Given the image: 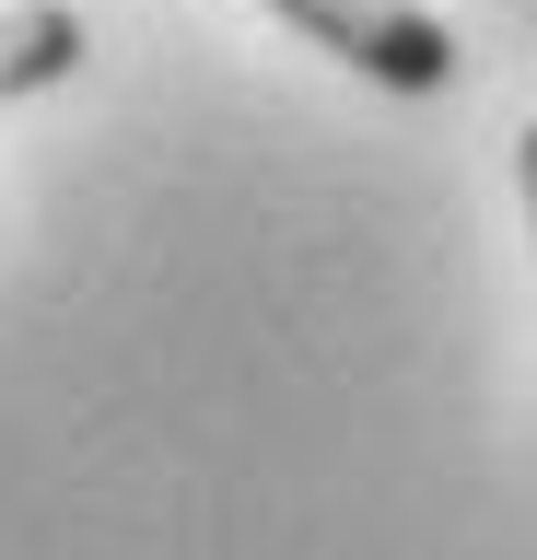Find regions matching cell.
<instances>
[{
	"label": "cell",
	"instance_id": "cell-1",
	"mask_svg": "<svg viewBox=\"0 0 537 560\" xmlns=\"http://www.w3.org/2000/svg\"><path fill=\"white\" fill-rule=\"evenodd\" d=\"M292 35H316L327 59H351L362 82H386V94H444L456 82V24L432 12V0H269Z\"/></svg>",
	"mask_w": 537,
	"mask_h": 560
},
{
	"label": "cell",
	"instance_id": "cell-2",
	"mask_svg": "<svg viewBox=\"0 0 537 560\" xmlns=\"http://www.w3.org/2000/svg\"><path fill=\"white\" fill-rule=\"evenodd\" d=\"M82 12L71 0H0V105L12 94H47V82H71L82 70Z\"/></svg>",
	"mask_w": 537,
	"mask_h": 560
},
{
	"label": "cell",
	"instance_id": "cell-3",
	"mask_svg": "<svg viewBox=\"0 0 537 560\" xmlns=\"http://www.w3.org/2000/svg\"><path fill=\"white\" fill-rule=\"evenodd\" d=\"M514 175H526V222H537V129L514 140Z\"/></svg>",
	"mask_w": 537,
	"mask_h": 560
}]
</instances>
